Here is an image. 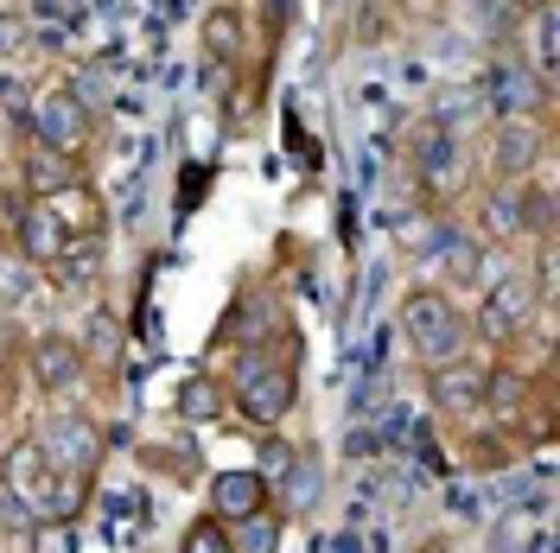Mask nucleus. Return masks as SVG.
Instances as JSON below:
<instances>
[{
    "mask_svg": "<svg viewBox=\"0 0 560 553\" xmlns=\"http://www.w3.org/2000/svg\"><path fill=\"white\" fill-rule=\"evenodd\" d=\"M83 178V160L77 153H58V146H26V191L33 198H51Z\"/></svg>",
    "mask_w": 560,
    "mask_h": 553,
    "instance_id": "18",
    "label": "nucleus"
},
{
    "mask_svg": "<svg viewBox=\"0 0 560 553\" xmlns=\"http://www.w3.org/2000/svg\"><path fill=\"white\" fill-rule=\"evenodd\" d=\"M0 83H7V70H0Z\"/></svg>",
    "mask_w": 560,
    "mask_h": 553,
    "instance_id": "29",
    "label": "nucleus"
},
{
    "mask_svg": "<svg viewBox=\"0 0 560 553\" xmlns=\"http://www.w3.org/2000/svg\"><path fill=\"white\" fill-rule=\"evenodd\" d=\"M178 408H185L191 420H205V414L223 408V388H217V381H185V401H178Z\"/></svg>",
    "mask_w": 560,
    "mask_h": 553,
    "instance_id": "25",
    "label": "nucleus"
},
{
    "mask_svg": "<svg viewBox=\"0 0 560 553\" xmlns=\"http://www.w3.org/2000/svg\"><path fill=\"white\" fill-rule=\"evenodd\" d=\"M541 153H548V128H541L535 115H528V121H497V134H490V173L523 185Z\"/></svg>",
    "mask_w": 560,
    "mask_h": 553,
    "instance_id": "8",
    "label": "nucleus"
},
{
    "mask_svg": "<svg viewBox=\"0 0 560 553\" xmlns=\"http://www.w3.org/2000/svg\"><path fill=\"white\" fill-rule=\"evenodd\" d=\"M178 553H236V541H230V528L217 516H198L185 534H178Z\"/></svg>",
    "mask_w": 560,
    "mask_h": 553,
    "instance_id": "24",
    "label": "nucleus"
},
{
    "mask_svg": "<svg viewBox=\"0 0 560 553\" xmlns=\"http://www.w3.org/2000/svg\"><path fill=\"white\" fill-rule=\"evenodd\" d=\"M38 13H45V20H77L83 0H38Z\"/></svg>",
    "mask_w": 560,
    "mask_h": 553,
    "instance_id": "27",
    "label": "nucleus"
},
{
    "mask_svg": "<svg viewBox=\"0 0 560 553\" xmlns=\"http://www.w3.org/2000/svg\"><path fill=\"white\" fill-rule=\"evenodd\" d=\"M13 248H20L33 268H51V261H58V255L70 248V236L58 230V216H51V210L33 198V204L13 210Z\"/></svg>",
    "mask_w": 560,
    "mask_h": 553,
    "instance_id": "16",
    "label": "nucleus"
},
{
    "mask_svg": "<svg viewBox=\"0 0 560 553\" xmlns=\"http://www.w3.org/2000/svg\"><path fill=\"white\" fill-rule=\"evenodd\" d=\"M408 160H415V178L427 191H446L458 178V134L446 121H420L415 140H408Z\"/></svg>",
    "mask_w": 560,
    "mask_h": 553,
    "instance_id": "10",
    "label": "nucleus"
},
{
    "mask_svg": "<svg viewBox=\"0 0 560 553\" xmlns=\"http://www.w3.org/2000/svg\"><path fill=\"white\" fill-rule=\"evenodd\" d=\"M318 484H325V478H318V458L293 446L287 471H280L275 484H268V503H275V516H306V509L318 503Z\"/></svg>",
    "mask_w": 560,
    "mask_h": 553,
    "instance_id": "17",
    "label": "nucleus"
},
{
    "mask_svg": "<svg viewBox=\"0 0 560 553\" xmlns=\"http://www.w3.org/2000/svg\"><path fill=\"white\" fill-rule=\"evenodd\" d=\"M38 451H45V464L51 471H65L77 484H90L96 478V464H103V426L83 414H51L45 420V433H38Z\"/></svg>",
    "mask_w": 560,
    "mask_h": 553,
    "instance_id": "6",
    "label": "nucleus"
},
{
    "mask_svg": "<svg viewBox=\"0 0 560 553\" xmlns=\"http://www.w3.org/2000/svg\"><path fill=\"white\" fill-rule=\"evenodd\" d=\"M490 108H497V121H528L535 108H548V90L523 58H503L490 70Z\"/></svg>",
    "mask_w": 560,
    "mask_h": 553,
    "instance_id": "11",
    "label": "nucleus"
},
{
    "mask_svg": "<svg viewBox=\"0 0 560 553\" xmlns=\"http://www.w3.org/2000/svg\"><path fill=\"white\" fill-rule=\"evenodd\" d=\"M261 509H275V503H268V484H261L255 471H217V478H210V516L223 521V528L261 516Z\"/></svg>",
    "mask_w": 560,
    "mask_h": 553,
    "instance_id": "15",
    "label": "nucleus"
},
{
    "mask_svg": "<svg viewBox=\"0 0 560 553\" xmlns=\"http://www.w3.org/2000/svg\"><path fill=\"white\" fill-rule=\"evenodd\" d=\"M205 51H210V64H236V58H243V13L210 7L205 13Z\"/></svg>",
    "mask_w": 560,
    "mask_h": 553,
    "instance_id": "20",
    "label": "nucleus"
},
{
    "mask_svg": "<svg viewBox=\"0 0 560 553\" xmlns=\"http://www.w3.org/2000/svg\"><path fill=\"white\" fill-rule=\"evenodd\" d=\"M83 490H90V484H77V478H65V471H51V464H45L38 439L13 446V464H7V496H13V503H33V516H77V496H83Z\"/></svg>",
    "mask_w": 560,
    "mask_h": 553,
    "instance_id": "4",
    "label": "nucleus"
},
{
    "mask_svg": "<svg viewBox=\"0 0 560 553\" xmlns=\"http://www.w3.org/2000/svg\"><path fill=\"white\" fill-rule=\"evenodd\" d=\"M287 458H293V446H287V439H268V446H261V471H255V478H261V484H275L280 471H287Z\"/></svg>",
    "mask_w": 560,
    "mask_h": 553,
    "instance_id": "26",
    "label": "nucleus"
},
{
    "mask_svg": "<svg viewBox=\"0 0 560 553\" xmlns=\"http://www.w3.org/2000/svg\"><path fill=\"white\" fill-rule=\"evenodd\" d=\"M523 26H516V58H523L535 77H541V90L555 96V70H560V7L555 0H541V7H528V13H516Z\"/></svg>",
    "mask_w": 560,
    "mask_h": 553,
    "instance_id": "7",
    "label": "nucleus"
},
{
    "mask_svg": "<svg viewBox=\"0 0 560 553\" xmlns=\"http://www.w3.org/2000/svg\"><path fill=\"white\" fill-rule=\"evenodd\" d=\"M401 338L415 344V356L427 369H440V363L465 356V311L453 306L446 286H415L401 299Z\"/></svg>",
    "mask_w": 560,
    "mask_h": 553,
    "instance_id": "1",
    "label": "nucleus"
},
{
    "mask_svg": "<svg viewBox=\"0 0 560 553\" xmlns=\"http://www.w3.org/2000/svg\"><path fill=\"white\" fill-rule=\"evenodd\" d=\"M38 280H45V268H33L20 248H0V306H26L38 293Z\"/></svg>",
    "mask_w": 560,
    "mask_h": 553,
    "instance_id": "21",
    "label": "nucleus"
},
{
    "mask_svg": "<svg viewBox=\"0 0 560 553\" xmlns=\"http://www.w3.org/2000/svg\"><path fill=\"white\" fill-rule=\"evenodd\" d=\"M26 134H33V146L83 153L90 134H96V108L83 103L70 83H45V90H33V103H26Z\"/></svg>",
    "mask_w": 560,
    "mask_h": 553,
    "instance_id": "3",
    "label": "nucleus"
},
{
    "mask_svg": "<svg viewBox=\"0 0 560 553\" xmlns=\"http://www.w3.org/2000/svg\"><path fill=\"white\" fill-rule=\"evenodd\" d=\"M45 274L58 280V293H83V286H96V274H103V248L96 243H70Z\"/></svg>",
    "mask_w": 560,
    "mask_h": 553,
    "instance_id": "19",
    "label": "nucleus"
},
{
    "mask_svg": "<svg viewBox=\"0 0 560 553\" xmlns=\"http://www.w3.org/2000/svg\"><path fill=\"white\" fill-rule=\"evenodd\" d=\"M427 261H440L453 280H471V274H478V243H471V236H458V230H440L433 248H427Z\"/></svg>",
    "mask_w": 560,
    "mask_h": 553,
    "instance_id": "22",
    "label": "nucleus"
},
{
    "mask_svg": "<svg viewBox=\"0 0 560 553\" xmlns=\"http://www.w3.org/2000/svg\"><path fill=\"white\" fill-rule=\"evenodd\" d=\"M38 204L58 216V230H65L70 243H96V236H103V223H108V210H103V198H96V185H90V178H77V185H65V191L38 198Z\"/></svg>",
    "mask_w": 560,
    "mask_h": 553,
    "instance_id": "14",
    "label": "nucleus"
},
{
    "mask_svg": "<svg viewBox=\"0 0 560 553\" xmlns=\"http://www.w3.org/2000/svg\"><path fill=\"white\" fill-rule=\"evenodd\" d=\"M230 395H236L243 420H255V426H280V420L293 414V401H300V376H293L287 356H243V363H236V381H230Z\"/></svg>",
    "mask_w": 560,
    "mask_h": 553,
    "instance_id": "2",
    "label": "nucleus"
},
{
    "mask_svg": "<svg viewBox=\"0 0 560 553\" xmlns=\"http://www.w3.org/2000/svg\"><path fill=\"white\" fill-rule=\"evenodd\" d=\"M280 521H287V516H275V509H261V516L236 521V528H230L236 553H275V548H280Z\"/></svg>",
    "mask_w": 560,
    "mask_h": 553,
    "instance_id": "23",
    "label": "nucleus"
},
{
    "mask_svg": "<svg viewBox=\"0 0 560 553\" xmlns=\"http://www.w3.org/2000/svg\"><path fill=\"white\" fill-rule=\"evenodd\" d=\"M485 381H490V363L453 356V363L427 369V395H433V408H446V414H478V408H485Z\"/></svg>",
    "mask_w": 560,
    "mask_h": 553,
    "instance_id": "9",
    "label": "nucleus"
},
{
    "mask_svg": "<svg viewBox=\"0 0 560 553\" xmlns=\"http://www.w3.org/2000/svg\"><path fill=\"white\" fill-rule=\"evenodd\" d=\"M528 318H535V286L528 280H503V286H490L485 311H478V331L490 344H516Z\"/></svg>",
    "mask_w": 560,
    "mask_h": 553,
    "instance_id": "12",
    "label": "nucleus"
},
{
    "mask_svg": "<svg viewBox=\"0 0 560 553\" xmlns=\"http://www.w3.org/2000/svg\"><path fill=\"white\" fill-rule=\"evenodd\" d=\"M548 216H555V198L535 191V185H516V178H497L485 191V204H478V223L497 243H516L528 230H548Z\"/></svg>",
    "mask_w": 560,
    "mask_h": 553,
    "instance_id": "5",
    "label": "nucleus"
},
{
    "mask_svg": "<svg viewBox=\"0 0 560 553\" xmlns=\"http://www.w3.org/2000/svg\"><path fill=\"white\" fill-rule=\"evenodd\" d=\"M510 7H516V13H528V7H541V0H510Z\"/></svg>",
    "mask_w": 560,
    "mask_h": 553,
    "instance_id": "28",
    "label": "nucleus"
},
{
    "mask_svg": "<svg viewBox=\"0 0 560 553\" xmlns=\"http://www.w3.org/2000/svg\"><path fill=\"white\" fill-rule=\"evenodd\" d=\"M26 363H33V381L45 388V395H58V388H77L83 381V344L77 338H65V331H45V338H33V350H26Z\"/></svg>",
    "mask_w": 560,
    "mask_h": 553,
    "instance_id": "13",
    "label": "nucleus"
}]
</instances>
